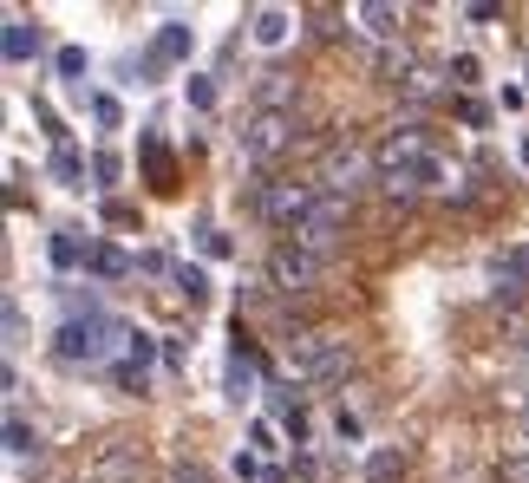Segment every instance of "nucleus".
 I'll list each match as a JSON object with an SVG mask.
<instances>
[{
  "instance_id": "28",
  "label": "nucleus",
  "mask_w": 529,
  "mask_h": 483,
  "mask_svg": "<svg viewBox=\"0 0 529 483\" xmlns=\"http://www.w3.org/2000/svg\"><path fill=\"white\" fill-rule=\"evenodd\" d=\"M183 98H190L196 111H209V105H216V85H209L203 72H190V85H183Z\"/></svg>"
},
{
  "instance_id": "4",
  "label": "nucleus",
  "mask_w": 529,
  "mask_h": 483,
  "mask_svg": "<svg viewBox=\"0 0 529 483\" xmlns=\"http://www.w3.org/2000/svg\"><path fill=\"white\" fill-rule=\"evenodd\" d=\"M327 275H334V255L301 249V242H275V255H268V288L281 294H314Z\"/></svg>"
},
{
  "instance_id": "17",
  "label": "nucleus",
  "mask_w": 529,
  "mask_h": 483,
  "mask_svg": "<svg viewBox=\"0 0 529 483\" xmlns=\"http://www.w3.org/2000/svg\"><path fill=\"white\" fill-rule=\"evenodd\" d=\"M7 457H40V431L20 412H7Z\"/></svg>"
},
{
  "instance_id": "10",
  "label": "nucleus",
  "mask_w": 529,
  "mask_h": 483,
  "mask_svg": "<svg viewBox=\"0 0 529 483\" xmlns=\"http://www.w3.org/2000/svg\"><path fill=\"white\" fill-rule=\"evenodd\" d=\"M353 27H360L373 46H386V53H392V46H399L405 14H399V7H386V0H366V7H353Z\"/></svg>"
},
{
  "instance_id": "5",
  "label": "nucleus",
  "mask_w": 529,
  "mask_h": 483,
  "mask_svg": "<svg viewBox=\"0 0 529 483\" xmlns=\"http://www.w3.org/2000/svg\"><path fill=\"white\" fill-rule=\"evenodd\" d=\"M112 340H131L125 327H118V320H105V314H72V320H59V333H53V353L66 359V366H92L98 353H105V346Z\"/></svg>"
},
{
  "instance_id": "18",
  "label": "nucleus",
  "mask_w": 529,
  "mask_h": 483,
  "mask_svg": "<svg viewBox=\"0 0 529 483\" xmlns=\"http://www.w3.org/2000/svg\"><path fill=\"white\" fill-rule=\"evenodd\" d=\"M53 177H59V190H85V157L72 151V144L53 151Z\"/></svg>"
},
{
  "instance_id": "2",
  "label": "nucleus",
  "mask_w": 529,
  "mask_h": 483,
  "mask_svg": "<svg viewBox=\"0 0 529 483\" xmlns=\"http://www.w3.org/2000/svg\"><path fill=\"white\" fill-rule=\"evenodd\" d=\"M353 366V340L334 327H307L288 340V379L294 386H334V379H347Z\"/></svg>"
},
{
  "instance_id": "31",
  "label": "nucleus",
  "mask_w": 529,
  "mask_h": 483,
  "mask_svg": "<svg viewBox=\"0 0 529 483\" xmlns=\"http://www.w3.org/2000/svg\"><path fill=\"white\" fill-rule=\"evenodd\" d=\"M477 72H484V66H477L471 53H458V59H451V85H477Z\"/></svg>"
},
{
  "instance_id": "19",
  "label": "nucleus",
  "mask_w": 529,
  "mask_h": 483,
  "mask_svg": "<svg viewBox=\"0 0 529 483\" xmlns=\"http://www.w3.org/2000/svg\"><path fill=\"white\" fill-rule=\"evenodd\" d=\"M445 79H451V72H438V66H418L412 79L399 85V92H405V98H418V105H425V98H432V92H438V85H445Z\"/></svg>"
},
{
  "instance_id": "6",
  "label": "nucleus",
  "mask_w": 529,
  "mask_h": 483,
  "mask_svg": "<svg viewBox=\"0 0 529 483\" xmlns=\"http://www.w3.org/2000/svg\"><path fill=\"white\" fill-rule=\"evenodd\" d=\"M288 144H294V111H255L249 125H242L236 151H242V164H249V170H268Z\"/></svg>"
},
{
  "instance_id": "9",
  "label": "nucleus",
  "mask_w": 529,
  "mask_h": 483,
  "mask_svg": "<svg viewBox=\"0 0 529 483\" xmlns=\"http://www.w3.org/2000/svg\"><path fill=\"white\" fill-rule=\"evenodd\" d=\"M79 483H144V451L131 438H105L92 457H85Z\"/></svg>"
},
{
  "instance_id": "15",
  "label": "nucleus",
  "mask_w": 529,
  "mask_h": 483,
  "mask_svg": "<svg viewBox=\"0 0 529 483\" xmlns=\"http://www.w3.org/2000/svg\"><path fill=\"white\" fill-rule=\"evenodd\" d=\"M497 281H503V294H523L529 288V249H523V242H510V249L497 255Z\"/></svg>"
},
{
  "instance_id": "13",
  "label": "nucleus",
  "mask_w": 529,
  "mask_h": 483,
  "mask_svg": "<svg viewBox=\"0 0 529 483\" xmlns=\"http://www.w3.org/2000/svg\"><path fill=\"white\" fill-rule=\"evenodd\" d=\"M0 46H7V66H27V59L40 53V33L27 27V14H20V7L7 14V33H0Z\"/></svg>"
},
{
  "instance_id": "12",
  "label": "nucleus",
  "mask_w": 529,
  "mask_h": 483,
  "mask_svg": "<svg viewBox=\"0 0 529 483\" xmlns=\"http://www.w3.org/2000/svg\"><path fill=\"white\" fill-rule=\"evenodd\" d=\"M249 33H255V46H262V53H281V46L294 40V14H288V7H255Z\"/></svg>"
},
{
  "instance_id": "22",
  "label": "nucleus",
  "mask_w": 529,
  "mask_h": 483,
  "mask_svg": "<svg viewBox=\"0 0 529 483\" xmlns=\"http://www.w3.org/2000/svg\"><path fill=\"white\" fill-rule=\"evenodd\" d=\"M53 66H59V79H85V66H92V59H85V46H59Z\"/></svg>"
},
{
  "instance_id": "32",
  "label": "nucleus",
  "mask_w": 529,
  "mask_h": 483,
  "mask_svg": "<svg viewBox=\"0 0 529 483\" xmlns=\"http://www.w3.org/2000/svg\"><path fill=\"white\" fill-rule=\"evenodd\" d=\"M497 483H529V457H503V464H497Z\"/></svg>"
},
{
  "instance_id": "26",
  "label": "nucleus",
  "mask_w": 529,
  "mask_h": 483,
  "mask_svg": "<svg viewBox=\"0 0 529 483\" xmlns=\"http://www.w3.org/2000/svg\"><path fill=\"white\" fill-rule=\"evenodd\" d=\"M249 386H255V373H249V359H229V399H249Z\"/></svg>"
},
{
  "instance_id": "24",
  "label": "nucleus",
  "mask_w": 529,
  "mask_h": 483,
  "mask_svg": "<svg viewBox=\"0 0 529 483\" xmlns=\"http://www.w3.org/2000/svg\"><path fill=\"white\" fill-rule=\"evenodd\" d=\"M177 288L190 294V301H203V294H209V275H203L196 262H177Z\"/></svg>"
},
{
  "instance_id": "21",
  "label": "nucleus",
  "mask_w": 529,
  "mask_h": 483,
  "mask_svg": "<svg viewBox=\"0 0 529 483\" xmlns=\"http://www.w3.org/2000/svg\"><path fill=\"white\" fill-rule=\"evenodd\" d=\"M92 118H98V131H118V125H125V105H118L112 92H98L92 98Z\"/></svg>"
},
{
  "instance_id": "16",
  "label": "nucleus",
  "mask_w": 529,
  "mask_h": 483,
  "mask_svg": "<svg viewBox=\"0 0 529 483\" xmlns=\"http://www.w3.org/2000/svg\"><path fill=\"white\" fill-rule=\"evenodd\" d=\"M53 268H92V242H79V229L53 235Z\"/></svg>"
},
{
  "instance_id": "11",
  "label": "nucleus",
  "mask_w": 529,
  "mask_h": 483,
  "mask_svg": "<svg viewBox=\"0 0 529 483\" xmlns=\"http://www.w3.org/2000/svg\"><path fill=\"white\" fill-rule=\"evenodd\" d=\"M190 46H196V33L183 27V20H164L151 53H144V72H164V66H177V59H190Z\"/></svg>"
},
{
  "instance_id": "20",
  "label": "nucleus",
  "mask_w": 529,
  "mask_h": 483,
  "mask_svg": "<svg viewBox=\"0 0 529 483\" xmlns=\"http://www.w3.org/2000/svg\"><path fill=\"white\" fill-rule=\"evenodd\" d=\"M164 483H216V470H209V464H196V457H177V464L164 470Z\"/></svg>"
},
{
  "instance_id": "8",
  "label": "nucleus",
  "mask_w": 529,
  "mask_h": 483,
  "mask_svg": "<svg viewBox=\"0 0 529 483\" xmlns=\"http://www.w3.org/2000/svg\"><path fill=\"white\" fill-rule=\"evenodd\" d=\"M314 183H262V190H255V216L268 222V229H288L294 235V222L307 216V209H314Z\"/></svg>"
},
{
  "instance_id": "29",
  "label": "nucleus",
  "mask_w": 529,
  "mask_h": 483,
  "mask_svg": "<svg viewBox=\"0 0 529 483\" xmlns=\"http://www.w3.org/2000/svg\"><path fill=\"white\" fill-rule=\"evenodd\" d=\"M92 268H98V275H131V262H125V255H118V249H92Z\"/></svg>"
},
{
  "instance_id": "30",
  "label": "nucleus",
  "mask_w": 529,
  "mask_h": 483,
  "mask_svg": "<svg viewBox=\"0 0 529 483\" xmlns=\"http://www.w3.org/2000/svg\"><path fill=\"white\" fill-rule=\"evenodd\" d=\"M229 470H236L242 483H262V477H268V470H262V457H255V451H236V464H229Z\"/></svg>"
},
{
  "instance_id": "3",
  "label": "nucleus",
  "mask_w": 529,
  "mask_h": 483,
  "mask_svg": "<svg viewBox=\"0 0 529 483\" xmlns=\"http://www.w3.org/2000/svg\"><path fill=\"white\" fill-rule=\"evenodd\" d=\"M360 183H379V151H366L360 138L327 144L321 170H314V190H321V196H353Z\"/></svg>"
},
{
  "instance_id": "25",
  "label": "nucleus",
  "mask_w": 529,
  "mask_h": 483,
  "mask_svg": "<svg viewBox=\"0 0 529 483\" xmlns=\"http://www.w3.org/2000/svg\"><path fill=\"white\" fill-rule=\"evenodd\" d=\"M151 359H157L151 333H131V340H125V366H138V373H144V366H151Z\"/></svg>"
},
{
  "instance_id": "1",
  "label": "nucleus",
  "mask_w": 529,
  "mask_h": 483,
  "mask_svg": "<svg viewBox=\"0 0 529 483\" xmlns=\"http://www.w3.org/2000/svg\"><path fill=\"white\" fill-rule=\"evenodd\" d=\"M458 170L418 138V131H399V138L379 144V190L386 196H432V190H451Z\"/></svg>"
},
{
  "instance_id": "27",
  "label": "nucleus",
  "mask_w": 529,
  "mask_h": 483,
  "mask_svg": "<svg viewBox=\"0 0 529 483\" xmlns=\"http://www.w3.org/2000/svg\"><path fill=\"white\" fill-rule=\"evenodd\" d=\"M92 177H98V190H112V183L125 177V164H118L112 151H98V157H92Z\"/></svg>"
},
{
  "instance_id": "23",
  "label": "nucleus",
  "mask_w": 529,
  "mask_h": 483,
  "mask_svg": "<svg viewBox=\"0 0 529 483\" xmlns=\"http://www.w3.org/2000/svg\"><path fill=\"white\" fill-rule=\"evenodd\" d=\"M334 438H340V444H360V438H366V418L340 405V412H334Z\"/></svg>"
},
{
  "instance_id": "7",
  "label": "nucleus",
  "mask_w": 529,
  "mask_h": 483,
  "mask_svg": "<svg viewBox=\"0 0 529 483\" xmlns=\"http://www.w3.org/2000/svg\"><path fill=\"white\" fill-rule=\"evenodd\" d=\"M347 222H353L347 196H314V209H307V216L294 222V235H288V242H301V249H321V255H334V249H340V235H347Z\"/></svg>"
},
{
  "instance_id": "14",
  "label": "nucleus",
  "mask_w": 529,
  "mask_h": 483,
  "mask_svg": "<svg viewBox=\"0 0 529 483\" xmlns=\"http://www.w3.org/2000/svg\"><path fill=\"white\" fill-rule=\"evenodd\" d=\"M405 464H412L405 444H373V451H366V483H399Z\"/></svg>"
}]
</instances>
